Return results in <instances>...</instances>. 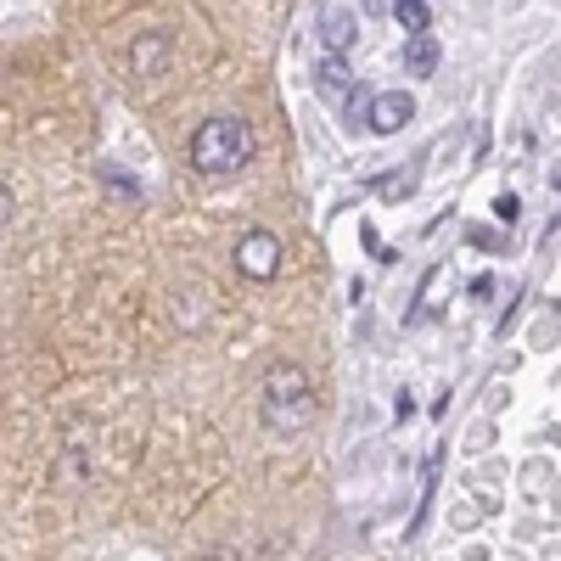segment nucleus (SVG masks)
<instances>
[{
    "label": "nucleus",
    "instance_id": "1",
    "mask_svg": "<svg viewBox=\"0 0 561 561\" xmlns=\"http://www.w3.org/2000/svg\"><path fill=\"white\" fill-rule=\"evenodd\" d=\"M259 410H264V427L270 433H298L309 427L314 415V388L298 365H270L264 382H259Z\"/></svg>",
    "mask_w": 561,
    "mask_h": 561
},
{
    "label": "nucleus",
    "instance_id": "2",
    "mask_svg": "<svg viewBox=\"0 0 561 561\" xmlns=\"http://www.w3.org/2000/svg\"><path fill=\"white\" fill-rule=\"evenodd\" d=\"M253 158V129L242 118H208L192 135V163L203 174H237Z\"/></svg>",
    "mask_w": 561,
    "mask_h": 561
},
{
    "label": "nucleus",
    "instance_id": "3",
    "mask_svg": "<svg viewBox=\"0 0 561 561\" xmlns=\"http://www.w3.org/2000/svg\"><path fill=\"white\" fill-rule=\"evenodd\" d=\"M354 39H359L354 7H348V0H325V7H320V45H325V57H348Z\"/></svg>",
    "mask_w": 561,
    "mask_h": 561
},
{
    "label": "nucleus",
    "instance_id": "4",
    "mask_svg": "<svg viewBox=\"0 0 561 561\" xmlns=\"http://www.w3.org/2000/svg\"><path fill=\"white\" fill-rule=\"evenodd\" d=\"M237 270L248 280H270L280 270V242L270 237V230H248V237L237 242Z\"/></svg>",
    "mask_w": 561,
    "mask_h": 561
},
{
    "label": "nucleus",
    "instance_id": "5",
    "mask_svg": "<svg viewBox=\"0 0 561 561\" xmlns=\"http://www.w3.org/2000/svg\"><path fill=\"white\" fill-rule=\"evenodd\" d=\"M415 118V96H404V90H382V96H370L365 107V129H377V135H393Z\"/></svg>",
    "mask_w": 561,
    "mask_h": 561
},
{
    "label": "nucleus",
    "instance_id": "6",
    "mask_svg": "<svg viewBox=\"0 0 561 561\" xmlns=\"http://www.w3.org/2000/svg\"><path fill=\"white\" fill-rule=\"evenodd\" d=\"M169 62V34H140L135 45H129V68L147 79V73H158Z\"/></svg>",
    "mask_w": 561,
    "mask_h": 561
},
{
    "label": "nucleus",
    "instance_id": "7",
    "mask_svg": "<svg viewBox=\"0 0 561 561\" xmlns=\"http://www.w3.org/2000/svg\"><path fill=\"white\" fill-rule=\"evenodd\" d=\"M404 68H410V73H433V68H438V39H433V34H410Z\"/></svg>",
    "mask_w": 561,
    "mask_h": 561
},
{
    "label": "nucleus",
    "instance_id": "8",
    "mask_svg": "<svg viewBox=\"0 0 561 561\" xmlns=\"http://www.w3.org/2000/svg\"><path fill=\"white\" fill-rule=\"evenodd\" d=\"M314 84H320V90H325V96H337V90H343V84H348V90H354V73H348V68H343V57H325V62H320V68H314Z\"/></svg>",
    "mask_w": 561,
    "mask_h": 561
},
{
    "label": "nucleus",
    "instance_id": "9",
    "mask_svg": "<svg viewBox=\"0 0 561 561\" xmlns=\"http://www.w3.org/2000/svg\"><path fill=\"white\" fill-rule=\"evenodd\" d=\"M393 18H399L410 34H427V0H393Z\"/></svg>",
    "mask_w": 561,
    "mask_h": 561
},
{
    "label": "nucleus",
    "instance_id": "10",
    "mask_svg": "<svg viewBox=\"0 0 561 561\" xmlns=\"http://www.w3.org/2000/svg\"><path fill=\"white\" fill-rule=\"evenodd\" d=\"M494 214L511 225V219H517V197H500V203H494Z\"/></svg>",
    "mask_w": 561,
    "mask_h": 561
},
{
    "label": "nucleus",
    "instance_id": "11",
    "mask_svg": "<svg viewBox=\"0 0 561 561\" xmlns=\"http://www.w3.org/2000/svg\"><path fill=\"white\" fill-rule=\"evenodd\" d=\"M12 219V192H7V180H0V225Z\"/></svg>",
    "mask_w": 561,
    "mask_h": 561
},
{
    "label": "nucleus",
    "instance_id": "12",
    "mask_svg": "<svg viewBox=\"0 0 561 561\" xmlns=\"http://www.w3.org/2000/svg\"><path fill=\"white\" fill-rule=\"evenodd\" d=\"M208 561H214V556H208ZM219 561H237V556H219Z\"/></svg>",
    "mask_w": 561,
    "mask_h": 561
}]
</instances>
